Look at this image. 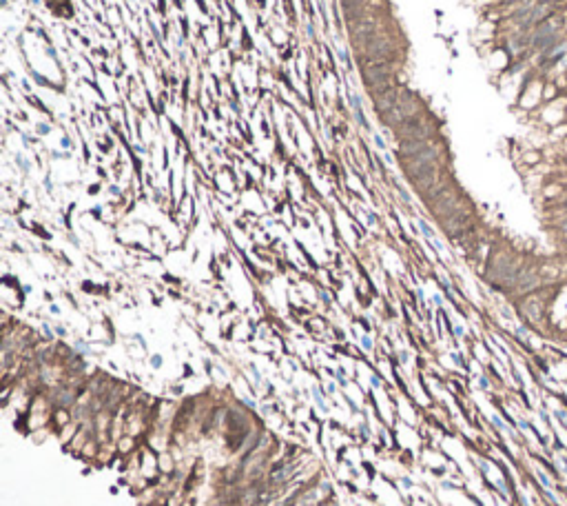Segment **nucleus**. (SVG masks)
<instances>
[{"label":"nucleus","instance_id":"1","mask_svg":"<svg viewBox=\"0 0 567 506\" xmlns=\"http://www.w3.org/2000/svg\"><path fill=\"white\" fill-rule=\"evenodd\" d=\"M364 83L370 89V94L375 91V96H379L395 87V73H392V69H388L383 65H370L364 69Z\"/></svg>","mask_w":567,"mask_h":506}]
</instances>
